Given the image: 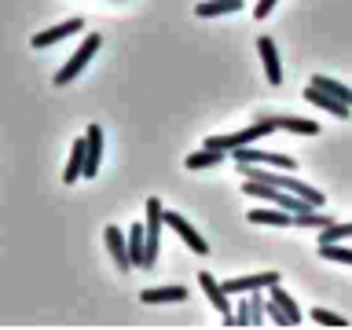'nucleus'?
I'll return each instance as SVG.
<instances>
[{"label": "nucleus", "mask_w": 352, "mask_h": 330, "mask_svg": "<svg viewBox=\"0 0 352 330\" xmlns=\"http://www.w3.org/2000/svg\"><path fill=\"white\" fill-rule=\"evenodd\" d=\"M272 132H279V129H275V118L272 114H261L250 129H242V132H231V136H206V147H217V151H228L231 154V151L246 147V143H257L261 136H272Z\"/></svg>", "instance_id": "f257e3e1"}, {"label": "nucleus", "mask_w": 352, "mask_h": 330, "mask_svg": "<svg viewBox=\"0 0 352 330\" xmlns=\"http://www.w3.org/2000/svg\"><path fill=\"white\" fill-rule=\"evenodd\" d=\"M99 44H103V37H99V33H88V37L81 41V48H77V52L70 55V63H66L63 70H59V74L52 77V81L59 85V88H63V85H70L74 77H77V74H81L85 66H88V59H92V55L99 52Z\"/></svg>", "instance_id": "f03ea898"}, {"label": "nucleus", "mask_w": 352, "mask_h": 330, "mask_svg": "<svg viewBox=\"0 0 352 330\" xmlns=\"http://www.w3.org/2000/svg\"><path fill=\"white\" fill-rule=\"evenodd\" d=\"M231 162H253V165H275V169H286L290 173L294 169V158L290 154H279V151H261V147H253V143H246V147H239V151H231Z\"/></svg>", "instance_id": "7ed1b4c3"}, {"label": "nucleus", "mask_w": 352, "mask_h": 330, "mask_svg": "<svg viewBox=\"0 0 352 330\" xmlns=\"http://www.w3.org/2000/svg\"><path fill=\"white\" fill-rule=\"evenodd\" d=\"M283 283L279 272H261V275H235V279H224V290L231 297H242V294H253V290H268V286Z\"/></svg>", "instance_id": "20e7f679"}, {"label": "nucleus", "mask_w": 352, "mask_h": 330, "mask_svg": "<svg viewBox=\"0 0 352 330\" xmlns=\"http://www.w3.org/2000/svg\"><path fill=\"white\" fill-rule=\"evenodd\" d=\"M99 162H103V129L88 125V132H85V176L88 180L99 173Z\"/></svg>", "instance_id": "39448f33"}, {"label": "nucleus", "mask_w": 352, "mask_h": 330, "mask_svg": "<svg viewBox=\"0 0 352 330\" xmlns=\"http://www.w3.org/2000/svg\"><path fill=\"white\" fill-rule=\"evenodd\" d=\"M165 224H169V228L176 231V235H180V239L187 242V250H191V253H209L206 239L198 235V231H195L191 224H187V220H184L180 213H169V209H165Z\"/></svg>", "instance_id": "423d86ee"}, {"label": "nucleus", "mask_w": 352, "mask_h": 330, "mask_svg": "<svg viewBox=\"0 0 352 330\" xmlns=\"http://www.w3.org/2000/svg\"><path fill=\"white\" fill-rule=\"evenodd\" d=\"M198 286H202V294L213 301V308L217 312H224V316H231V294L224 290V283L220 279H213L209 272H198Z\"/></svg>", "instance_id": "0eeeda50"}, {"label": "nucleus", "mask_w": 352, "mask_h": 330, "mask_svg": "<svg viewBox=\"0 0 352 330\" xmlns=\"http://www.w3.org/2000/svg\"><path fill=\"white\" fill-rule=\"evenodd\" d=\"M103 242H107V250H110V257H114V264L121 272H129L132 268V257H129V239H121V228L118 224H110L103 231Z\"/></svg>", "instance_id": "6e6552de"}, {"label": "nucleus", "mask_w": 352, "mask_h": 330, "mask_svg": "<svg viewBox=\"0 0 352 330\" xmlns=\"http://www.w3.org/2000/svg\"><path fill=\"white\" fill-rule=\"evenodd\" d=\"M305 99H308L312 107H323L327 114H334V118H341V121H345V118L352 114V107H349V103H341V99L327 96L323 88H316V85H308V88H305Z\"/></svg>", "instance_id": "1a4fd4ad"}, {"label": "nucleus", "mask_w": 352, "mask_h": 330, "mask_svg": "<svg viewBox=\"0 0 352 330\" xmlns=\"http://www.w3.org/2000/svg\"><path fill=\"white\" fill-rule=\"evenodd\" d=\"M257 52H261L264 74H268V85H283V63H279V52H275V41L272 37H261L257 41Z\"/></svg>", "instance_id": "9d476101"}, {"label": "nucleus", "mask_w": 352, "mask_h": 330, "mask_svg": "<svg viewBox=\"0 0 352 330\" xmlns=\"http://www.w3.org/2000/svg\"><path fill=\"white\" fill-rule=\"evenodd\" d=\"M81 26H85L81 19H66V22H59V26H52V30L37 33V37H33V48H52L55 41L70 37V33H81Z\"/></svg>", "instance_id": "9b49d317"}, {"label": "nucleus", "mask_w": 352, "mask_h": 330, "mask_svg": "<svg viewBox=\"0 0 352 330\" xmlns=\"http://www.w3.org/2000/svg\"><path fill=\"white\" fill-rule=\"evenodd\" d=\"M250 224H268V228H290L294 224V213L290 209H283V206H275V209H250Z\"/></svg>", "instance_id": "f8f14e48"}, {"label": "nucleus", "mask_w": 352, "mask_h": 330, "mask_svg": "<svg viewBox=\"0 0 352 330\" xmlns=\"http://www.w3.org/2000/svg\"><path fill=\"white\" fill-rule=\"evenodd\" d=\"M129 257H132V268H147V228L143 224L129 228Z\"/></svg>", "instance_id": "ddd939ff"}, {"label": "nucleus", "mask_w": 352, "mask_h": 330, "mask_svg": "<svg viewBox=\"0 0 352 330\" xmlns=\"http://www.w3.org/2000/svg\"><path fill=\"white\" fill-rule=\"evenodd\" d=\"M140 301L143 305H173V301H187V290L180 283H173V286H158V290H143Z\"/></svg>", "instance_id": "4468645a"}, {"label": "nucleus", "mask_w": 352, "mask_h": 330, "mask_svg": "<svg viewBox=\"0 0 352 330\" xmlns=\"http://www.w3.org/2000/svg\"><path fill=\"white\" fill-rule=\"evenodd\" d=\"M272 118H275V129L294 132V136H316L319 132V125L308 121V118H294V114H272Z\"/></svg>", "instance_id": "2eb2a0df"}, {"label": "nucleus", "mask_w": 352, "mask_h": 330, "mask_svg": "<svg viewBox=\"0 0 352 330\" xmlns=\"http://www.w3.org/2000/svg\"><path fill=\"white\" fill-rule=\"evenodd\" d=\"M231 158L228 151H217V147H202L195 154H187V169H213V165H224Z\"/></svg>", "instance_id": "dca6fc26"}, {"label": "nucleus", "mask_w": 352, "mask_h": 330, "mask_svg": "<svg viewBox=\"0 0 352 330\" xmlns=\"http://www.w3.org/2000/svg\"><path fill=\"white\" fill-rule=\"evenodd\" d=\"M81 176H85V136H81V140H74L70 162H66V169H63V180H66V184L81 180Z\"/></svg>", "instance_id": "f3484780"}, {"label": "nucleus", "mask_w": 352, "mask_h": 330, "mask_svg": "<svg viewBox=\"0 0 352 330\" xmlns=\"http://www.w3.org/2000/svg\"><path fill=\"white\" fill-rule=\"evenodd\" d=\"M242 11V0H206V4L195 8L198 19H213V15H235Z\"/></svg>", "instance_id": "a211bd4d"}, {"label": "nucleus", "mask_w": 352, "mask_h": 330, "mask_svg": "<svg viewBox=\"0 0 352 330\" xmlns=\"http://www.w3.org/2000/svg\"><path fill=\"white\" fill-rule=\"evenodd\" d=\"M308 85L323 88L327 96H334V99H341V103H349V107H352V88H349V85H341V81H334V77H327V74H316Z\"/></svg>", "instance_id": "6ab92c4d"}, {"label": "nucleus", "mask_w": 352, "mask_h": 330, "mask_svg": "<svg viewBox=\"0 0 352 330\" xmlns=\"http://www.w3.org/2000/svg\"><path fill=\"white\" fill-rule=\"evenodd\" d=\"M268 294H272V301H275V305H279V308H283V312H286V316H290V319H294V327H297V323H301V308H297V301H294V297H290V294H286V290H283V286H279V283H275V286H268Z\"/></svg>", "instance_id": "aec40b11"}, {"label": "nucleus", "mask_w": 352, "mask_h": 330, "mask_svg": "<svg viewBox=\"0 0 352 330\" xmlns=\"http://www.w3.org/2000/svg\"><path fill=\"white\" fill-rule=\"evenodd\" d=\"M352 239V224H334L330 220L327 228H319V246H330V242H345Z\"/></svg>", "instance_id": "412c9836"}, {"label": "nucleus", "mask_w": 352, "mask_h": 330, "mask_svg": "<svg viewBox=\"0 0 352 330\" xmlns=\"http://www.w3.org/2000/svg\"><path fill=\"white\" fill-rule=\"evenodd\" d=\"M224 327H250V294H242L239 308H231V316H224Z\"/></svg>", "instance_id": "4be33fe9"}, {"label": "nucleus", "mask_w": 352, "mask_h": 330, "mask_svg": "<svg viewBox=\"0 0 352 330\" xmlns=\"http://www.w3.org/2000/svg\"><path fill=\"white\" fill-rule=\"evenodd\" d=\"M294 224H297V228H327V224H330V217H327V213H319V209H305V213H297V217H294Z\"/></svg>", "instance_id": "5701e85b"}, {"label": "nucleus", "mask_w": 352, "mask_h": 330, "mask_svg": "<svg viewBox=\"0 0 352 330\" xmlns=\"http://www.w3.org/2000/svg\"><path fill=\"white\" fill-rule=\"evenodd\" d=\"M319 257H323V261L352 264V250H349V246H341V242H330V246H319Z\"/></svg>", "instance_id": "b1692460"}, {"label": "nucleus", "mask_w": 352, "mask_h": 330, "mask_svg": "<svg viewBox=\"0 0 352 330\" xmlns=\"http://www.w3.org/2000/svg\"><path fill=\"white\" fill-rule=\"evenodd\" d=\"M264 312H268V305H264L261 290H253L250 294V327H261L264 323Z\"/></svg>", "instance_id": "393cba45"}, {"label": "nucleus", "mask_w": 352, "mask_h": 330, "mask_svg": "<svg viewBox=\"0 0 352 330\" xmlns=\"http://www.w3.org/2000/svg\"><path fill=\"white\" fill-rule=\"evenodd\" d=\"M312 319H316L319 327H349V319H345V316L327 312V308H312Z\"/></svg>", "instance_id": "a878e982"}, {"label": "nucleus", "mask_w": 352, "mask_h": 330, "mask_svg": "<svg viewBox=\"0 0 352 330\" xmlns=\"http://www.w3.org/2000/svg\"><path fill=\"white\" fill-rule=\"evenodd\" d=\"M268 319H272L275 327H294V319L286 316V312H283V308L275 305V301H268Z\"/></svg>", "instance_id": "bb28decb"}, {"label": "nucleus", "mask_w": 352, "mask_h": 330, "mask_svg": "<svg viewBox=\"0 0 352 330\" xmlns=\"http://www.w3.org/2000/svg\"><path fill=\"white\" fill-rule=\"evenodd\" d=\"M279 4V0H257V4H253V19H268V11Z\"/></svg>", "instance_id": "cd10ccee"}]
</instances>
